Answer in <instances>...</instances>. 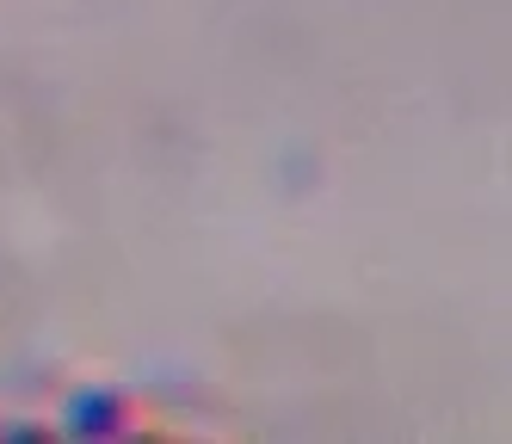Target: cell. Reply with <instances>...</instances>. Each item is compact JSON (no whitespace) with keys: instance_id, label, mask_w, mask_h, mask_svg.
<instances>
[{"instance_id":"2","label":"cell","mask_w":512,"mask_h":444,"mask_svg":"<svg viewBox=\"0 0 512 444\" xmlns=\"http://www.w3.org/2000/svg\"><path fill=\"white\" fill-rule=\"evenodd\" d=\"M0 438H56L50 420H0Z\"/></svg>"},{"instance_id":"1","label":"cell","mask_w":512,"mask_h":444,"mask_svg":"<svg viewBox=\"0 0 512 444\" xmlns=\"http://www.w3.org/2000/svg\"><path fill=\"white\" fill-rule=\"evenodd\" d=\"M56 438H81V444H124V438H142V407L130 389L118 383H81L68 389L62 407H56Z\"/></svg>"}]
</instances>
